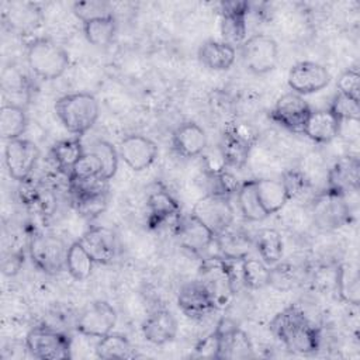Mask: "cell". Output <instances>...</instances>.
<instances>
[{"instance_id": "cell-1", "label": "cell", "mask_w": 360, "mask_h": 360, "mask_svg": "<svg viewBox=\"0 0 360 360\" xmlns=\"http://www.w3.org/2000/svg\"><path fill=\"white\" fill-rule=\"evenodd\" d=\"M269 328L274 338L291 352L308 354L319 347L321 335L318 328L312 325L297 304H291L277 312Z\"/></svg>"}, {"instance_id": "cell-2", "label": "cell", "mask_w": 360, "mask_h": 360, "mask_svg": "<svg viewBox=\"0 0 360 360\" xmlns=\"http://www.w3.org/2000/svg\"><path fill=\"white\" fill-rule=\"evenodd\" d=\"M55 112L69 132L82 136L97 122L100 107L90 93H70L56 100Z\"/></svg>"}, {"instance_id": "cell-3", "label": "cell", "mask_w": 360, "mask_h": 360, "mask_svg": "<svg viewBox=\"0 0 360 360\" xmlns=\"http://www.w3.org/2000/svg\"><path fill=\"white\" fill-rule=\"evenodd\" d=\"M27 63L31 72L42 80L60 77L69 66V55L55 41L39 37L27 45Z\"/></svg>"}, {"instance_id": "cell-4", "label": "cell", "mask_w": 360, "mask_h": 360, "mask_svg": "<svg viewBox=\"0 0 360 360\" xmlns=\"http://www.w3.org/2000/svg\"><path fill=\"white\" fill-rule=\"evenodd\" d=\"M25 349L30 356L41 360H65L72 357L70 338L46 326L34 328L27 333Z\"/></svg>"}, {"instance_id": "cell-5", "label": "cell", "mask_w": 360, "mask_h": 360, "mask_svg": "<svg viewBox=\"0 0 360 360\" xmlns=\"http://www.w3.org/2000/svg\"><path fill=\"white\" fill-rule=\"evenodd\" d=\"M240 56L249 72L266 75L278 63V45L270 35L255 34L240 45Z\"/></svg>"}, {"instance_id": "cell-6", "label": "cell", "mask_w": 360, "mask_h": 360, "mask_svg": "<svg viewBox=\"0 0 360 360\" xmlns=\"http://www.w3.org/2000/svg\"><path fill=\"white\" fill-rule=\"evenodd\" d=\"M30 256L37 269L53 276L66 269L68 248L53 235L37 233L30 240Z\"/></svg>"}, {"instance_id": "cell-7", "label": "cell", "mask_w": 360, "mask_h": 360, "mask_svg": "<svg viewBox=\"0 0 360 360\" xmlns=\"http://www.w3.org/2000/svg\"><path fill=\"white\" fill-rule=\"evenodd\" d=\"M352 211L346 195L323 191L312 200V219L322 231H333L350 222Z\"/></svg>"}, {"instance_id": "cell-8", "label": "cell", "mask_w": 360, "mask_h": 360, "mask_svg": "<svg viewBox=\"0 0 360 360\" xmlns=\"http://www.w3.org/2000/svg\"><path fill=\"white\" fill-rule=\"evenodd\" d=\"M255 141V134L246 127L233 122L228 124L219 143V153L224 165L233 169L245 167Z\"/></svg>"}, {"instance_id": "cell-9", "label": "cell", "mask_w": 360, "mask_h": 360, "mask_svg": "<svg viewBox=\"0 0 360 360\" xmlns=\"http://www.w3.org/2000/svg\"><path fill=\"white\" fill-rule=\"evenodd\" d=\"M191 214L215 236L231 228L235 217L229 197L210 193L194 204Z\"/></svg>"}, {"instance_id": "cell-10", "label": "cell", "mask_w": 360, "mask_h": 360, "mask_svg": "<svg viewBox=\"0 0 360 360\" xmlns=\"http://www.w3.org/2000/svg\"><path fill=\"white\" fill-rule=\"evenodd\" d=\"M180 311L190 319L200 321L218 308L214 294L201 280H193L181 285L177 295Z\"/></svg>"}, {"instance_id": "cell-11", "label": "cell", "mask_w": 360, "mask_h": 360, "mask_svg": "<svg viewBox=\"0 0 360 360\" xmlns=\"http://www.w3.org/2000/svg\"><path fill=\"white\" fill-rule=\"evenodd\" d=\"M39 158L38 146L25 138L7 141L4 148V163L10 177L17 181H25L31 176Z\"/></svg>"}, {"instance_id": "cell-12", "label": "cell", "mask_w": 360, "mask_h": 360, "mask_svg": "<svg viewBox=\"0 0 360 360\" xmlns=\"http://www.w3.org/2000/svg\"><path fill=\"white\" fill-rule=\"evenodd\" d=\"M218 336L217 359L255 357L249 336L229 318H222L214 329Z\"/></svg>"}, {"instance_id": "cell-13", "label": "cell", "mask_w": 360, "mask_h": 360, "mask_svg": "<svg viewBox=\"0 0 360 360\" xmlns=\"http://www.w3.org/2000/svg\"><path fill=\"white\" fill-rule=\"evenodd\" d=\"M117 322V312L107 301H94L87 305L76 321V330L89 338L101 339L111 333Z\"/></svg>"}, {"instance_id": "cell-14", "label": "cell", "mask_w": 360, "mask_h": 360, "mask_svg": "<svg viewBox=\"0 0 360 360\" xmlns=\"http://www.w3.org/2000/svg\"><path fill=\"white\" fill-rule=\"evenodd\" d=\"M287 83L290 89L300 96L312 94L321 91L330 83V73L321 63L302 60L291 66Z\"/></svg>"}, {"instance_id": "cell-15", "label": "cell", "mask_w": 360, "mask_h": 360, "mask_svg": "<svg viewBox=\"0 0 360 360\" xmlns=\"http://www.w3.org/2000/svg\"><path fill=\"white\" fill-rule=\"evenodd\" d=\"M309 104L304 100L302 96L290 91L283 94L271 108L269 117L276 121L278 125L297 132L302 134L304 124L311 112Z\"/></svg>"}, {"instance_id": "cell-16", "label": "cell", "mask_w": 360, "mask_h": 360, "mask_svg": "<svg viewBox=\"0 0 360 360\" xmlns=\"http://www.w3.org/2000/svg\"><path fill=\"white\" fill-rule=\"evenodd\" d=\"M249 7V3L243 0L221 3V35L225 44L235 48V45L240 46L245 42L248 32L246 15Z\"/></svg>"}, {"instance_id": "cell-17", "label": "cell", "mask_w": 360, "mask_h": 360, "mask_svg": "<svg viewBox=\"0 0 360 360\" xmlns=\"http://www.w3.org/2000/svg\"><path fill=\"white\" fill-rule=\"evenodd\" d=\"M158 152V145L150 138L138 134L125 136L118 146L120 158L135 172L148 169L156 160Z\"/></svg>"}, {"instance_id": "cell-18", "label": "cell", "mask_w": 360, "mask_h": 360, "mask_svg": "<svg viewBox=\"0 0 360 360\" xmlns=\"http://www.w3.org/2000/svg\"><path fill=\"white\" fill-rule=\"evenodd\" d=\"M176 235L180 245L195 256L204 257V253L215 245V235L193 214L180 217L176 225Z\"/></svg>"}, {"instance_id": "cell-19", "label": "cell", "mask_w": 360, "mask_h": 360, "mask_svg": "<svg viewBox=\"0 0 360 360\" xmlns=\"http://www.w3.org/2000/svg\"><path fill=\"white\" fill-rule=\"evenodd\" d=\"M360 184V162L357 156H342L328 172L326 191L347 195L356 193Z\"/></svg>"}, {"instance_id": "cell-20", "label": "cell", "mask_w": 360, "mask_h": 360, "mask_svg": "<svg viewBox=\"0 0 360 360\" xmlns=\"http://www.w3.org/2000/svg\"><path fill=\"white\" fill-rule=\"evenodd\" d=\"M80 245L91 256L96 264H110L117 256L118 245L115 233L107 226H93L79 239Z\"/></svg>"}, {"instance_id": "cell-21", "label": "cell", "mask_w": 360, "mask_h": 360, "mask_svg": "<svg viewBox=\"0 0 360 360\" xmlns=\"http://www.w3.org/2000/svg\"><path fill=\"white\" fill-rule=\"evenodd\" d=\"M208 138L202 127L188 121L180 124L172 134V145L177 155L183 158H194L204 152Z\"/></svg>"}, {"instance_id": "cell-22", "label": "cell", "mask_w": 360, "mask_h": 360, "mask_svg": "<svg viewBox=\"0 0 360 360\" xmlns=\"http://www.w3.org/2000/svg\"><path fill=\"white\" fill-rule=\"evenodd\" d=\"M342 122L329 111V108L311 110L302 134L316 143H328L340 135Z\"/></svg>"}, {"instance_id": "cell-23", "label": "cell", "mask_w": 360, "mask_h": 360, "mask_svg": "<svg viewBox=\"0 0 360 360\" xmlns=\"http://www.w3.org/2000/svg\"><path fill=\"white\" fill-rule=\"evenodd\" d=\"M148 224L150 228H159L167 221L176 225L180 219V205L166 188H156L148 195Z\"/></svg>"}, {"instance_id": "cell-24", "label": "cell", "mask_w": 360, "mask_h": 360, "mask_svg": "<svg viewBox=\"0 0 360 360\" xmlns=\"http://www.w3.org/2000/svg\"><path fill=\"white\" fill-rule=\"evenodd\" d=\"M142 333L153 345H166L177 335V321L170 311L156 309L143 321Z\"/></svg>"}, {"instance_id": "cell-25", "label": "cell", "mask_w": 360, "mask_h": 360, "mask_svg": "<svg viewBox=\"0 0 360 360\" xmlns=\"http://www.w3.org/2000/svg\"><path fill=\"white\" fill-rule=\"evenodd\" d=\"M198 60L211 70H228L236 58L235 48L224 41L208 39L198 48Z\"/></svg>"}, {"instance_id": "cell-26", "label": "cell", "mask_w": 360, "mask_h": 360, "mask_svg": "<svg viewBox=\"0 0 360 360\" xmlns=\"http://www.w3.org/2000/svg\"><path fill=\"white\" fill-rule=\"evenodd\" d=\"M215 245L218 256L231 260H242L248 257L255 246L248 233L231 231V228L215 236Z\"/></svg>"}, {"instance_id": "cell-27", "label": "cell", "mask_w": 360, "mask_h": 360, "mask_svg": "<svg viewBox=\"0 0 360 360\" xmlns=\"http://www.w3.org/2000/svg\"><path fill=\"white\" fill-rule=\"evenodd\" d=\"M255 186L260 205L267 217L280 211L285 205V202L290 201L281 180L255 179Z\"/></svg>"}, {"instance_id": "cell-28", "label": "cell", "mask_w": 360, "mask_h": 360, "mask_svg": "<svg viewBox=\"0 0 360 360\" xmlns=\"http://www.w3.org/2000/svg\"><path fill=\"white\" fill-rule=\"evenodd\" d=\"M4 17L11 30L27 32L39 25L41 11L34 3H8Z\"/></svg>"}, {"instance_id": "cell-29", "label": "cell", "mask_w": 360, "mask_h": 360, "mask_svg": "<svg viewBox=\"0 0 360 360\" xmlns=\"http://www.w3.org/2000/svg\"><path fill=\"white\" fill-rule=\"evenodd\" d=\"M336 292L339 298L354 307L360 302V277L359 270L352 263H342L336 269Z\"/></svg>"}, {"instance_id": "cell-30", "label": "cell", "mask_w": 360, "mask_h": 360, "mask_svg": "<svg viewBox=\"0 0 360 360\" xmlns=\"http://www.w3.org/2000/svg\"><path fill=\"white\" fill-rule=\"evenodd\" d=\"M28 125L25 110L18 104H3L0 111V134L4 141L21 138Z\"/></svg>"}, {"instance_id": "cell-31", "label": "cell", "mask_w": 360, "mask_h": 360, "mask_svg": "<svg viewBox=\"0 0 360 360\" xmlns=\"http://www.w3.org/2000/svg\"><path fill=\"white\" fill-rule=\"evenodd\" d=\"M253 245L260 256V259L267 266L277 264L283 257V238L278 231L273 228H264L260 229L253 240Z\"/></svg>"}, {"instance_id": "cell-32", "label": "cell", "mask_w": 360, "mask_h": 360, "mask_svg": "<svg viewBox=\"0 0 360 360\" xmlns=\"http://www.w3.org/2000/svg\"><path fill=\"white\" fill-rule=\"evenodd\" d=\"M96 356L98 359H134L139 354L127 336L111 332L98 339L96 345Z\"/></svg>"}, {"instance_id": "cell-33", "label": "cell", "mask_w": 360, "mask_h": 360, "mask_svg": "<svg viewBox=\"0 0 360 360\" xmlns=\"http://www.w3.org/2000/svg\"><path fill=\"white\" fill-rule=\"evenodd\" d=\"M51 153H52V158H53V162H55L56 167L62 173L69 176L73 166L83 156L84 150H83V145H82L79 136H76V138H69V139L59 141L58 143L53 145Z\"/></svg>"}, {"instance_id": "cell-34", "label": "cell", "mask_w": 360, "mask_h": 360, "mask_svg": "<svg viewBox=\"0 0 360 360\" xmlns=\"http://www.w3.org/2000/svg\"><path fill=\"white\" fill-rule=\"evenodd\" d=\"M236 198H238L239 210L245 219L252 222H259L267 218V214L260 205V201L256 193L255 180H246L240 183L239 190L236 193Z\"/></svg>"}, {"instance_id": "cell-35", "label": "cell", "mask_w": 360, "mask_h": 360, "mask_svg": "<svg viewBox=\"0 0 360 360\" xmlns=\"http://www.w3.org/2000/svg\"><path fill=\"white\" fill-rule=\"evenodd\" d=\"M83 32L86 39L94 46H107L112 42L117 32L115 17H104L91 20L83 24Z\"/></svg>"}, {"instance_id": "cell-36", "label": "cell", "mask_w": 360, "mask_h": 360, "mask_svg": "<svg viewBox=\"0 0 360 360\" xmlns=\"http://www.w3.org/2000/svg\"><path fill=\"white\" fill-rule=\"evenodd\" d=\"M94 260L86 252V249L80 245L79 240L70 243L68 246V256H66V270L75 280H86L94 266Z\"/></svg>"}, {"instance_id": "cell-37", "label": "cell", "mask_w": 360, "mask_h": 360, "mask_svg": "<svg viewBox=\"0 0 360 360\" xmlns=\"http://www.w3.org/2000/svg\"><path fill=\"white\" fill-rule=\"evenodd\" d=\"M240 277L245 287L259 290L269 285L270 267L263 260L248 256L240 260Z\"/></svg>"}, {"instance_id": "cell-38", "label": "cell", "mask_w": 360, "mask_h": 360, "mask_svg": "<svg viewBox=\"0 0 360 360\" xmlns=\"http://www.w3.org/2000/svg\"><path fill=\"white\" fill-rule=\"evenodd\" d=\"M91 153H94L97 156V159L100 160L101 165V176L105 180H111L118 169V152L117 149L107 141L104 139H97L94 142H91L90 145V150Z\"/></svg>"}, {"instance_id": "cell-39", "label": "cell", "mask_w": 360, "mask_h": 360, "mask_svg": "<svg viewBox=\"0 0 360 360\" xmlns=\"http://www.w3.org/2000/svg\"><path fill=\"white\" fill-rule=\"evenodd\" d=\"M73 14L84 24L91 20L97 18H104V17H111L112 14V7L107 1L101 0H86V1H76L72 6Z\"/></svg>"}, {"instance_id": "cell-40", "label": "cell", "mask_w": 360, "mask_h": 360, "mask_svg": "<svg viewBox=\"0 0 360 360\" xmlns=\"http://www.w3.org/2000/svg\"><path fill=\"white\" fill-rule=\"evenodd\" d=\"M281 183L285 188L288 200L301 198L307 193H309L312 188V183H311L309 177L298 169H290V170L284 172L283 177H281Z\"/></svg>"}, {"instance_id": "cell-41", "label": "cell", "mask_w": 360, "mask_h": 360, "mask_svg": "<svg viewBox=\"0 0 360 360\" xmlns=\"http://www.w3.org/2000/svg\"><path fill=\"white\" fill-rule=\"evenodd\" d=\"M329 111L340 121V122H347V121H359L360 118V105L359 100H354L346 94L338 93L330 105Z\"/></svg>"}, {"instance_id": "cell-42", "label": "cell", "mask_w": 360, "mask_h": 360, "mask_svg": "<svg viewBox=\"0 0 360 360\" xmlns=\"http://www.w3.org/2000/svg\"><path fill=\"white\" fill-rule=\"evenodd\" d=\"M68 181H69V188L73 193L75 198L108 193V180L103 179L101 176L89 177V179H70Z\"/></svg>"}, {"instance_id": "cell-43", "label": "cell", "mask_w": 360, "mask_h": 360, "mask_svg": "<svg viewBox=\"0 0 360 360\" xmlns=\"http://www.w3.org/2000/svg\"><path fill=\"white\" fill-rule=\"evenodd\" d=\"M75 202H76V210H77L79 215H82L87 219H91V218L98 217L107 208L108 193L77 197V198H75Z\"/></svg>"}, {"instance_id": "cell-44", "label": "cell", "mask_w": 360, "mask_h": 360, "mask_svg": "<svg viewBox=\"0 0 360 360\" xmlns=\"http://www.w3.org/2000/svg\"><path fill=\"white\" fill-rule=\"evenodd\" d=\"M210 194H219L225 197H231L238 193L239 190V183L235 179V176L231 172L226 170H214L210 174Z\"/></svg>"}, {"instance_id": "cell-45", "label": "cell", "mask_w": 360, "mask_h": 360, "mask_svg": "<svg viewBox=\"0 0 360 360\" xmlns=\"http://www.w3.org/2000/svg\"><path fill=\"white\" fill-rule=\"evenodd\" d=\"M96 176H101L100 160L97 159V156L94 153L84 152L83 156L73 166L72 172L68 176V180H70V179H89V177H96Z\"/></svg>"}, {"instance_id": "cell-46", "label": "cell", "mask_w": 360, "mask_h": 360, "mask_svg": "<svg viewBox=\"0 0 360 360\" xmlns=\"http://www.w3.org/2000/svg\"><path fill=\"white\" fill-rule=\"evenodd\" d=\"M297 280V271L290 264H278L270 269L269 284L274 285L278 290H288L294 285Z\"/></svg>"}, {"instance_id": "cell-47", "label": "cell", "mask_w": 360, "mask_h": 360, "mask_svg": "<svg viewBox=\"0 0 360 360\" xmlns=\"http://www.w3.org/2000/svg\"><path fill=\"white\" fill-rule=\"evenodd\" d=\"M338 93L346 94L354 100H359L360 93V76L357 69L345 70L338 79Z\"/></svg>"}, {"instance_id": "cell-48", "label": "cell", "mask_w": 360, "mask_h": 360, "mask_svg": "<svg viewBox=\"0 0 360 360\" xmlns=\"http://www.w3.org/2000/svg\"><path fill=\"white\" fill-rule=\"evenodd\" d=\"M217 353H218V336L215 330H212L207 338L198 342V345L195 346V353L193 356L217 359Z\"/></svg>"}]
</instances>
